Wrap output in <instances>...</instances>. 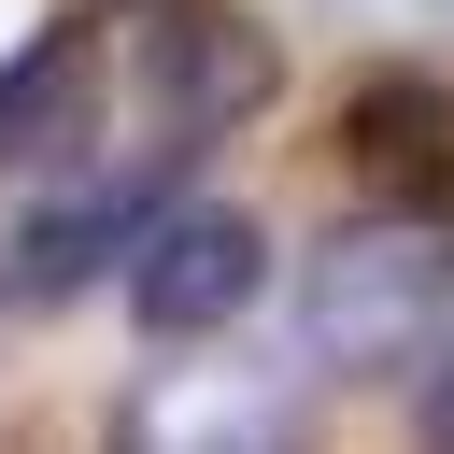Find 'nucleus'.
<instances>
[{
  "mask_svg": "<svg viewBox=\"0 0 454 454\" xmlns=\"http://www.w3.org/2000/svg\"><path fill=\"white\" fill-rule=\"evenodd\" d=\"M440 298H454L440 213H383V199H369V227H340V241L298 270V355H312V369H397V355H426Z\"/></svg>",
  "mask_w": 454,
  "mask_h": 454,
  "instance_id": "obj_1",
  "label": "nucleus"
},
{
  "mask_svg": "<svg viewBox=\"0 0 454 454\" xmlns=\"http://www.w3.org/2000/svg\"><path fill=\"white\" fill-rule=\"evenodd\" d=\"M114 14H170V0H114Z\"/></svg>",
  "mask_w": 454,
  "mask_h": 454,
  "instance_id": "obj_9",
  "label": "nucleus"
},
{
  "mask_svg": "<svg viewBox=\"0 0 454 454\" xmlns=\"http://www.w3.org/2000/svg\"><path fill=\"white\" fill-rule=\"evenodd\" d=\"M411 440H426V454H454V340L411 369Z\"/></svg>",
  "mask_w": 454,
  "mask_h": 454,
  "instance_id": "obj_8",
  "label": "nucleus"
},
{
  "mask_svg": "<svg viewBox=\"0 0 454 454\" xmlns=\"http://www.w3.org/2000/svg\"><path fill=\"white\" fill-rule=\"evenodd\" d=\"M340 170L383 199V213H454V71H355V99H340Z\"/></svg>",
  "mask_w": 454,
  "mask_h": 454,
  "instance_id": "obj_4",
  "label": "nucleus"
},
{
  "mask_svg": "<svg viewBox=\"0 0 454 454\" xmlns=\"http://www.w3.org/2000/svg\"><path fill=\"white\" fill-rule=\"evenodd\" d=\"M128 454H284V411L255 383H156L128 411Z\"/></svg>",
  "mask_w": 454,
  "mask_h": 454,
  "instance_id": "obj_7",
  "label": "nucleus"
},
{
  "mask_svg": "<svg viewBox=\"0 0 454 454\" xmlns=\"http://www.w3.org/2000/svg\"><path fill=\"white\" fill-rule=\"evenodd\" d=\"M142 227H156V184H85V199H57V213L14 227L0 298H14V312H57V298H85L114 255H142Z\"/></svg>",
  "mask_w": 454,
  "mask_h": 454,
  "instance_id": "obj_5",
  "label": "nucleus"
},
{
  "mask_svg": "<svg viewBox=\"0 0 454 454\" xmlns=\"http://www.w3.org/2000/svg\"><path fill=\"white\" fill-rule=\"evenodd\" d=\"M255 284H270V227L227 213V199L156 213L142 255H128V312H142V340H213V326L255 312Z\"/></svg>",
  "mask_w": 454,
  "mask_h": 454,
  "instance_id": "obj_3",
  "label": "nucleus"
},
{
  "mask_svg": "<svg viewBox=\"0 0 454 454\" xmlns=\"http://www.w3.org/2000/svg\"><path fill=\"white\" fill-rule=\"evenodd\" d=\"M99 142V28H28L0 57V156L14 170H57Z\"/></svg>",
  "mask_w": 454,
  "mask_h": 454,
  "instance_id": "obj_6",
  "label": "nucleus"
},
{
  "mask_svg": "<svg viewBox=\"0 0 454 454\" xmlns=\"http://www.w3.org/2000/svg\"><path fill=\"white\" fill-rule=\"evenodd\" d=\"M142 85H156L170 156H199V142H227V128H255V114L284 99V43H270L241 0H170L156 43H142Z\"/></svg>",
  "mask_w": 454,
  "mask_h": 454,
  "instance_id": "obj_2",
  "label": "nucleus"
}]
</instances>
